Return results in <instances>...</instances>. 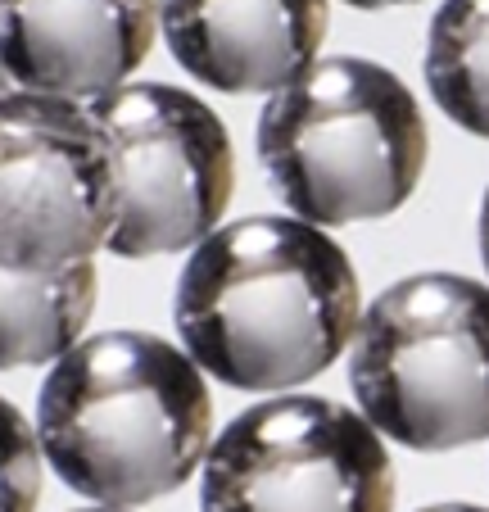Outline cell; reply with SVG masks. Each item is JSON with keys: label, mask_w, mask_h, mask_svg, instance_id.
Instances as JSON below:
<instances>
[{"label": "cell", "mask_w": 489, "mask_h": 512, "mask_svg": "<svg viewBox=\"0 0 489 512\" xmlns=\"http://www.w3.org/2000/svg\"><path fill=\"white\" fill-rule=\"evenodd\" d=\"M177 336L209 377L272 395L322 377L358 331V272L317 223L240 218L182 263Z\"/></svg>", "instance_id": "1"}, {"label": "cell", "mask_w": 489, "mask_h": 512, "mask_svg": "<svg viewBox=\"0 0 489 512\" xmlns=\"http://www.w3.org/2000/svg\"><path fill=\"white\" fill-rule=\"evenodd\" d=\"M37 440L73 494L141 508L182 490L213 445V399L186 349L105 331L55 358L37 390Z\"/></svg>", "instance_id": "2"}, {"label": "cell", "mask_w": 489, "mask_h": 512, "mask_svg": "<svg viewBox=\"0 0 489 512\" xmlns=\"http://www.w3.org/2000/svg\"><path fill=\"white\" fill-rule=\"evenodd\" d=\"M263 173L295 218L349 227L390 218L426 168V118L399 73L354 55L313 59L272 91L254 127Z\"/></svg>", "instance_id": "3"}, {"label": "cell", "mask_w": 489, "mask_h": 512, "mask_svg": "<svg viewBox=\"0 0 489 512\" xmlns=\"http://www.w3.org/2000/svg\"><path fill=\"white\" fill-rule=\"evenodd\" d=\"M349 386L367 422L403 449L489 440V286L417 272L381 290L349 340Z\"/></svg>", "instance_id": "4"}, {"label": "cell", "mask_w": 489, "mask_h": 512, "mask_svg": "<svg viewBox=\"0 0 489 512\" xmlns=\"http://www.w3.org/2000/svg\"><path fill=\"white\" fill-rule=\"evenodd\" d=\"M114 159V227L105 250L159 259L200 245L222 223L236 159L222 118L200 96L132 82L91 100Z\"/></svg>", "instance_id": "5"}, {"label": "cell", "mask_w": 489, "mask_h": 512, "mask_svg": "<svg viewBox=\"0 0 489 512\" xmlns=\"http://www.w3.org/2000/svg\"><path fill=\"white\" fill-rule=\"evenodd\" d=\"M200 512H394V463L363 413L277 395L209 445Z\"/></svg>", "instance_id": "6"}, {"label": "cell", "mask_w": 489, "mask_h": 512, "mask_svg": "<svg viewBox=\"0 0 489 512\" xmlns=\"http://www.w3.org/2000/svg\"><path fill=\"white\" fill-rule=\"evenodd\" d=\"M114 227V159L91 109L46 91L0 100V268L87 263Z\"/></svg>", "instance_id": "7"}, {"label": "cell", "mask_w": 489, "mask_h": 512, "mask_svg": "<svg viewBox=\"0 0 489 512\" xmlns=\"http://www.w3.org/2000/svg\"><path fill=\"white\" fill-rule=\"evenodd\" d=\"M163 0H0V68L23 91L96 100L145 64Z\"/></svg>", "instance_id": "8"}, {"label": "cell", "mask_w": 489, "mask_h": 512, "mask_svg": "<svg viewBox=\"0 0 489 512\" xmlns=\"http://www.w3.org/2000/svg\"><path fill=\"white\" fill-rule=\"evenodd\" d=\"M159 28L195 82L227 96L277 91L313 64L326 0H163Z\"/></svg>", "instance_id": "9"}, {"label": "cell", "mask_w": 489, "mask_h": 512, "mask_svg": "<svg viewBox=\"0 0 489 512\" xmlns=\"http://www.w3.org/2000/svg\"><path fill=\"white\" fill-rule=\"evenodd\" d=\"M96 313V263L59 272L0 268V372L41 368L82 340Z\"/></svg>", "instance_id": "10"}, {"label": "cell", "mask_w": 489, "mask_h": 512, "mask_svg": "<svg viewBox=\"0 0 489 512\" xmlns=\"http://www.w3.org/2000/svg\"><path fill=\"white\" fill-rule=\"evenodd\" d=\"M426 87L449 123L489 141V0H444L435 10Z\"/></svg>", "instance_id": "11"}, {"label": "cell", "mask_w": 489, "mask_h": 512, "mask_svg": "<svg viewBox=\"0 0 489 512\" xmlns=\"http://www.w3.org/2000/svg\"><path fill=\"white\" fill-rule=\"evenodd\" d=\"M41 494V440L37 426L0 399V512H37Z\"/></svg>", "instance_id": "12"}, {"label": "cell", "mask_w": 489, "mask_h": 512, "mask_svg": "<svg viewBox=\"0 0 489 512\" xmlns=\"http://www.w3.org/2000/svg\"><path fill=\"white\" fill-rule=\"evenodd\" d=\"M349 10H394V5H422V0H340Z\"/></svg>", "instance_id": "13"}, {"label": "cell", "mask_w": 489, "mask_h": 512, "mask_svg": "<svg viewBox=\"0 0 489 512\" xmlns=\"http://www.w3.org/2000/svg\"><path fill=\"white\" fill-rule=\"evenodd\" d=\"M480 259H485V272H489V191L480 200Z\"/></svg>", "instance_id": "14"}, {"label": "cell", "mask_w": 489, "mask_h": 512, "mask_svg": "<svg viewBox=\"0 0 489 512\" xmlns=\"http://www.w3.org/2000/svg\"><path fill=\"white\" fill-rule=\"evenodd\" d=\"M417 512H489V508H476V503H431V508H417Z\"/></svg>", "instance_id": "15"}, {"label": "cell", "mask_w": 489, "mask_h": 512, "mask_svg": "<svg viewBox=\"0 0 489 512\" xmlns=\"http://www.w3.org/2000/svg\"><path fill=\"white\" fill-rule=\"evenodd\" d=\"M10 96V78H5V68H0V100Z\"/></svg>", "instance_id": "16"}, {"label": "cell", "mask_w": 489, "mask_h": 512, "mask_svg": "<svg viewBox=\"0 0 489 512\" xmlns=\"http://www.w3.org/2000/svg\"><path fill=\"white\" fill-rule=\"evenodd\" d=\"M77 512H127V508H109V503H100V508H77Z\"/></svg>", "instance_id": "17"}]
</instances>
